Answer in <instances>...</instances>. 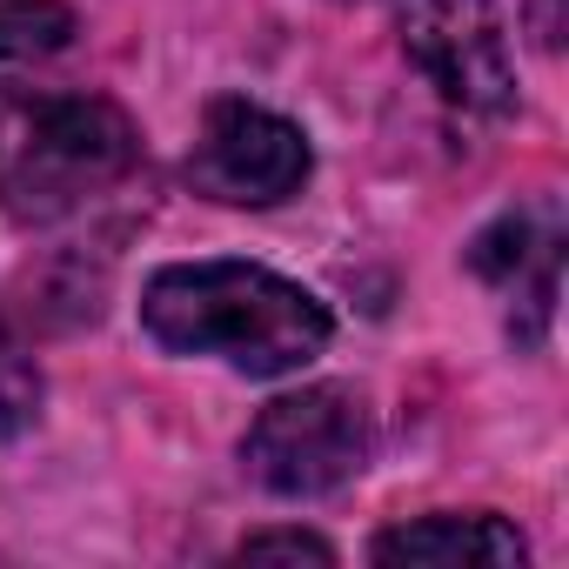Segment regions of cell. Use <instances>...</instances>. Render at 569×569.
Returning <instances> with one entry per match:
<instances>
[{
	"mask_svg": "<svg viewBox=\"0 0 569 569\" xmlns=\"http://www.w3.org/2000/svg\"><path fill=\"white\" fill-rule=\"evenodd\" d=\"M141 322L174 356H214L241 376H296L329 349V309L254 261H181L141 296Z\"/></svg>",
	"mask_w": 569,
	"mask_h": 569,
	"instance_id": "1",
	"label": "cell"
},
{
	"mask_svg": "<svg viewBox=\"0 0 569 569\" xmlns=\"http://www.w3.org/2000/svg\"><path fill=\"white\" fill-rule=\"evenodd\" d=\"M134 161V128L108 101H28L0 94V208L61 214Z\"/></svg>",
	"mask_w": 569,
	"mask_h": 569,
	"instance_id": "2",
	"label": "cell"
},
{
	"mask_svg": "<svg viewBox=\"0 0 569 569\" xmlns=\"http://www.w3.org/2000/svg\"><path fill=\"white\" fill-rule=\"evenodd\" d=\"M241 462L274 496H329L369 462V416L336 382L281 396L254 416V429L241 442Z\"/></svg>",
	"mask_w": 569,
	"mask_h": 569,
	"instance_id": "3",
	"label": "cell"
},
{
	"mask_svg": "<svg viewBox=\"0 0 569 569\" xmlns=\"http://www.w3.org/2000/svg\"><path fill=\"white\" fill-rule=\"evenodd\" d=\"M309 168H316V154H309L302 128L281 121L274 108L241 101V94L208 101L194 154H188V181L214 201H234V208L289 201L309 181Z\"/></svg>",
	"mask_w": 569,
	"mask_h": 569,
	"instance_id": "4",
	"label": "cell"
},
{
	"mask_svg": "<svg viewBox=\"0 0 569 569\" xmlns=\"http://www.w3.org/2000/svg\"><path fill=\"white\" fill-rule=\"evenodd\" d=\"M402 48L429 88L469 114H502L516 94L496 0H402Z\"/></svg>",
	"mask_w": 569,
	"mask_h": 569,
	"instance_id": "5",
	"label": "cell"
},
{
	"mask_svg": "<svg viewBox=\"0 0 569 569\" xmlns=\"http://www.w3.org/2000/svg\"><path fill=\"white\" fill-rule=\"evenodd\" d=\"M376 562H416V569H516L522 536L502 516H422L389 536H376Z\"/></svg>",
	"mask_w": 569,
	"mask_h": 569,
	"instance_id": "6",
	"label": "cell"
},
{
	"mask_svg": "<svg viewBox=\"0 0 569 569\" xmlns=\"http://www.w3.org/2000/svg\"><path fill=\"white\" fill-rule=\"evenodd\" d=\"M68 34H74V14L61 0H0V61L54 54L68 48Z\"/></svg>",
	"mask_w": 569,
	"mask_h": 569,
	"instance_id": "7",
	"label": "cell"
},
{
	"mask_svg": "<svg viewBox=\"0 0 569 569\" xmlns=\"http://www.w3.org/2000/svg\"><path fill=\"white\" fill-rule=\"evenodd\" d=\"M261 556H289V562H336V549L322 536H302V529H261L241 542V562H261Z\"/></svg>",
	"mask_w": 569,
	"mask_h": 569,
	"instance_id": "8",
	"label": "cell"
}]
</instances>
